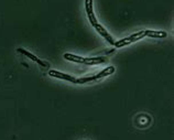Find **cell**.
<instances>
[{"label":"cell","instance_id":"cell-1","mask_svg":"<svg viewBox=\"0 0 174 140\" xmlns=\"http://www.w3.org/2000/svg\"><path fill=\"white\" fill-rule=\"evenodd\" d=\"M145 31H140L138 33H133L132 35L130 36H128V38H124L122 40H120V41H118V42H115V46L116 48H121L123 45H128V44H131L132 42H136V41H139L140 39H142V38H145Z\"/></svg>","mask_w":174,"mask_h":140},{"label":"cell","instance_id":"cell-2","mask_svg":"<svg viewBox=\"0 0 174 140\" xmlns=\"http://www.w3.org/2000/svg\"><path fill=\"white\" fill-rule=\"evenodd\" d=\"M85 8H86V12L88 15L89 22L95 26L97 23V18L95 17L94 10H93V0H85Z\"/></svg>","mask_w":174,"mask_h":140},{"label":"cell","instance_id":"cell-3","mask_svg":"<svg viewBox=\"0 0 174 140\" xmlns=\"http://www.w3.org/2000/svg\"><path fill=\"white\" fill-rule=\"evenodd\" d=\"M94 27H95V29L97 30V32L102 35V38H104V39H105L109 44H111V45H114V44H115V41H114L112 36H111V35L109 34L108 32L106 31V29L104 28V27H102V26H100V24H98V23H96Z\"/></svg>","mask_w":174,"mask_h":140},{"label":"cell","instance_id":"cell-4","mask_svg":"<svg viewBox=\"0 0 174 140\" xmlns=\"http://www.w3.org/2000/svg\"><path fill=\"white\" fill-rule=\"evenodd\" d=\"M49 74L53 77L61 78V79H66V81L72 82V83H76V79H77V78H75V77L68 75V74H64V73H61V72H58V71H54V70L49 71Z\"/></svg>","mask_w":174,"mask_h":140},{"label":"cell","instance_id":"cell-5","mask_svg":"<svg viewBox=\"0 0 174 140\" xmlns=\"http://www.w3.org/2000/svg\"><path fill=\"white\" fill-rule=\"evenodd\" d=\"M17 52L18 53H21V54H23V55H25V56H28L29 59H31L32 61H34V62H36L37 64H40L41 66H44V67H48L49 65H48V63H44V62H42L40 59H37L35 55H33L32 53H30V52H28L27 50H24V49H18L17 50Z\"/></svg>","mask_w":174,"mask_h":140},{"label":"cell","instance_id":"cell-6","mask_svg":"<svg viewBox=\"0 0 174 140\" xmlns=\"http://www.w3.org/2000/svg\"><path fill=\"white\" fill-rule=\"evenodd\" d=\"M107 62V57H85L84 59V64H88V65H98V64H102Z\"/></svg>","mask_w":174,"mask_h":140},{"label":"cell","instance_id":"cell-7","mask_svg":"<svg viewBox=\"0 0 174 140\" xmlns=\"http://www.w3.org/2000/svg\"><path fill=\"white\" fill-rule=\"evenodd\" d=\"M145 36L150 38H165L167 35V32L164 31H153V30H145Z\"/></svg>","mask_w":174,"mask_h":140},{"label":"cell","instance_id":"cell-8","mask_svg":"<svg viewBox=\"0 0 174 140\" xmlns=\"http://www.w3.org/2000/svg\"><path fill=\"white\" fill-rule=\"evenodd\" d=\"M115 71H116V69H115L114 66H109L107 69L102 70L100 73H98L97 75H95V77H96V79H99V78H102V77H106L108 76V75H110V74H112Z\"/></svg>","mask_w":174,"mask_h":140},{"label":"cell","instance_id":"cell-9","mask_svg":"<svg viewBox=\"0 0 174 140\" xmlns=\"http://www.w3.org/2000/svg\"><path fill=\"white\" fill-rule=\"evenodd\" d=\"M64 59H65V60H68V61H71V62L83 63L85 57H82V56H78V55H74V54H71V53H65V54H64Z\"/></svg>","mask_w":174,"mask_h":140},{"label":"cell","instance_id":"cell-10","mask_svg":"<svg viewBox=\"0 0 174 140\" xmlns=\"http://www.w3.org/2000/svg\"><path fill=\"white\" fill-rule=\"evenodd\" d=\"M96 79L95 76H89V77H84V78H78L76 79V83L77 84H85V83H88V82H93Z\"/></svg>","mask_w":174,"mask_h":140}]
</instances>
